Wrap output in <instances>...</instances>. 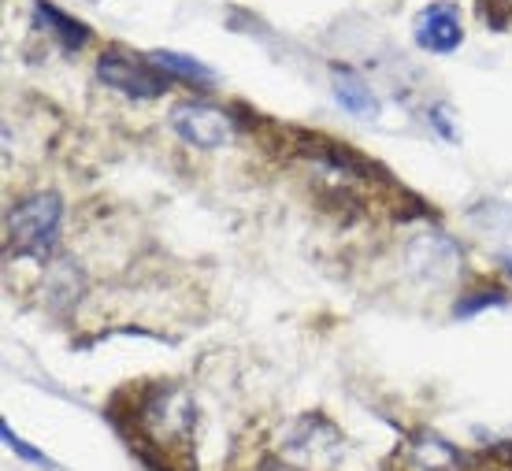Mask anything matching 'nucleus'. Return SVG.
Wrapping results in <instances>:
<instances>
[{"mask_svg": "<svg viewBox=\"0 0 512 471\" xmlns=\"http://www.w3.org/2000/svg\"><path fill=\"white\" fill-rule=\"evenodd\" d=\"M505 301H509L505 286H490V290H472L453 312H457V316H472V312H479V308H494V305H505Z\"/></svg>", "mask_w": 512, "mask_h": 471, "instance_id": "11", "label": "nucleus"}, {"mask_svg": "<svg viewBox=\"0 0 512 471\" xmlns=\"http://www.w3.org/2000/svg\"><path fill=\"white\" fill-rule=\"evenodd\" d=\"M108 416L127 438V449L149 471H193V427L197 405L175 382H145L119 390Z\"/></svg>", "mask_w": 512, "mask_h": 471, "instance_id": "1", "label": "nucleus"}, {"mask_svg": "<svg viewBox=\"0 0 512 471\" xmlns=\"http://www.w3.org/2000/svg\"><path fill=\"white\" fill-rule=\"evenodd\" d=\"M412 38H416L420 49L438 52V56L461 49L464 26H461V12H457V4H449V0H435V4H427V8L416 15V23H412Z\"/></svg>", "mask_w": 512, "mask_h": 471, "instance_id": "6", "label": "nucleus"}, {"mask_svg": "<svg viewBox=\"0 0 512 471\" xmlns=\"http://www.w3.org/2000/svg\"><path fill=\"white\" fill-rule=\"evenodd\" d=\"M34 15H38V23L45 26L67 52H78L86 41H90V26H82L78 19L64 15L56 4H49V0H38V4H34Z\"/></svg>", "mask_w": 512, "mask_h": 471, "instance_id": "9", "label": "nucleus"}, {"mask_svg": "<svg viewBox=\"0 0 512 471\" xmlns=\"http://www.w3.org/2000/svg\"><path fill=\"white\" fill-rule=\"evenodd\" d=\"M171 127L186 145H197V149H223L231 145L238 127H234V115L216 108V104L205 101H186L171 112Z\"/></svg>", "mask_w": 512, "mask_h": 471, "instance_id": "5", "label": "nucleus"}, {"mask_svg": "<svg viewBox=\"0 0 512 471\" xmlns=\"http://www.w3.org/2000/svg\"><path fill=\"white\" fill-rule=\"evenodd\" d=\"M475 8L490 30H509L512 26V0H475Z\"/></svg>", "mask_w": 512, "mask_h": 471, "instance_id": "12", "label": "nucleus"}, {"mask_svg": "<svg viewBox=\"0 0 512 471\" xmlns=\"http://www.w3.org/2000/svg\"><path fill=\"white\" fill-rule=\"evenodd\" d=\"M0 434H4V446L12 449V453H19V457H23V460H30V464H41V468H56V464H52V460L45 457V453H41V449L26 446L23 438H19V434H15L12 427H8V423H4V427H0Z\"/></svg>", "mask_w": 512, "mask_h": 471, "instance_id": "13", "label": "nucleus"}, {"mask_svg": "<svg viewBox=\"0 0 512 471\" xmlns=\"http://www.w3.org/2000/svg\"><path fill=\"white\" fill-rule=\"evenodd\" d=\"M331 75H334V97H338V104L349 115H360V119H375L379 115V97H375L372 86L353 67H331Z\"/></svg>", "mask_w": 512, "mask_h": 471, "instance_id": "8", "label": "nucleus"}, {"mask_svg": "<svg viewBox=\"0 0 512 471\" xmlns=\"http://www.w3.org/2000/svg\"><path fill=\"white\" fill-rule=\"evenodd\" d=\"M245 471H312V468H301V464H294L290 457H282L279 449H271V453H260Z\"/></svg>", "mask_w": 512, "mask_h": 471, "instance_id": "14", "label": "nucleus"}, {"mask_svg": "<svg viewBox=\"0 0 512 471\" xmlns=\"http://www.w3.org/2000/svg\"><path fill=\"white\" fill-rule=\"evenodd\" d=\"M505 268H509V275H512V256H505Z\"/></svg>", "mask_w": 512, "mask_h": 471, "instance_id": "15", "label": "nucleus"}, {"mask_svg": "<svg viewBox=\"0 0 512 471\" xmlns=\"http://www.w3.org/2000/svg\"><path fill=\"white\" fill-rule=\"evenodd\" d=\"M164 75H171V78H186V82H201V86H208L212 82V67H205V64H197L193 56H182V52H153L149 56Z\"/></svg>", "mask_w": 512, "mask_h": 471, "instance_id": "10", "label": "nucleus"}, {"mask_svg": "<svg viewBox=\"0 0 512 471\" xmlns=\"http://www.w3.org/2000/svg\"><path fill=\"white\" fill-rule=\"evenodd\" d=\"M60 223H64V201L60 193H34L8 208L4 234H8V256L19 260H49L60 242Z\"/></svg>", "mask_w": 512, "mask_h": 471, "instance_id": "2", "label": "nucleus"}, {"mask_svg": "<svg viewBox=\"0 0 512 471\" xmlns=\"http://www.w3.org/2000/svg\"><path fill=\"white\" fill-rule=\"evenodd\" d=\"M409 268H412V275H420V279L431 282V286L449 282L461 271V249H457V242H449L446 234L427 230V234H420V238L409 245Z\"/></svg>", "mask_w": 512, "mask_h": 471, "instance_id": "7", "label": "nucleus"}, {"mask_svg": "<svg viewBox=\"0 0 512 471\" xmlns=\"http://www.w3.org/2000/svg\"><path fill=\"white\" fill-rule=\"evenodd\" d=\"M97 78L116 93H127V97H138V101L164 97L167 86H171V75H164L153 60H138V56H127V52H104L97 60Z\"/></svg>", "mask_w": 512, "mask_h": 471, "instance_id": "4", "label": "nucleus"}, {"mask_svg": "<svg viewBox=\"0 0 512 471\" xmlns=\"http://www.w3.org/2000/svg\"><path fill=\"white\" fill-rule=\"evenodd\" d=\"M483 460L457 449L435 431H412L386 460V471H483Z\"/></svg>", "mask_w": 512, "mask_h": 471, "instance_id": "3", "label": "nucleus"}]
</instances>
